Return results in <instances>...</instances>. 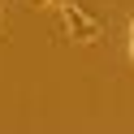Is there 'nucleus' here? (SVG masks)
I'll return each mask as SVG.
<instances>
[{
	"instance_id": "1",
	"label": "nucleus",
	"mask_w": 134,
	"mask_h": 134,
	"mask_svg": "<svg viewBox=\"0 0 134 134\" xmlns=\"http://www.w3.org/2000/svg\"><path fill=\"white\" fill-rule=\"evenodd\" d=\"M130 61H134V39H130Z\"/></svg>"
},
{
	"instance_id": "2",
	"label": "nucleus",
	"mask_w": 134,
	"mask_h": 134,
	"mask_svg": "<svg viewBox=\"0 0 134 134\" xmlns=\"http://www.w3.org/2000/svg\"><path fill=\"white\" fill-rule=\"evenodd\" d=\"M130 39H134V18H130Z\"/></svg>"
},
{
	"instance_id": "3",
	"label": "nucleus",
	"mask_w": 134,
	"mask_h": 134,
	"mask_svg": "<svg viewBox=\"0 0 134 134\" xmlns=\"http://www.w3.org/2000/svg\"><path fill=\"white\" fill-rule=\"evenodd\" d=\"M43 4H61V0H43Z\"/></svg>"
}]
</instances>
